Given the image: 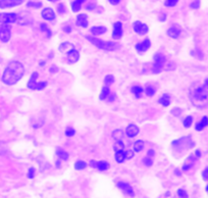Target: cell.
I'll return each mask as SVG.
<instances>
[{
    "label": "cell",
    "mask_w": 208,
    "mask_h": 198,
    "mask_svg": "<svg viewBox=\"0 0 208 198\" xmlns=\"http://www.w3.org/2000/svg\"><path fill=\"white\" fill-rule=\"evenodd\" d=\"M41 31H43V32L48 34V37H51V31L49 30V28L45 25V24H41Z\"/></svg>",
    "instance_id": "35"
},
{
    "label": "cell",
    "mask_w": 208,
    "mask_h": 198,
    "mask_svg": "<svg viewBox=\"0 0 208 198\" xmlns=\"http://www.w3.org/2000/svg\"><path fill=\"white\" fill-rule=\"evenodd\" d=\"M106 32V28L103 26H98V27H93L91 29V33H92L94 36H99Z\"/></svg>",
    "instance_id": "20"
},
{
    "label": "cell",
    "mask_w": 208,
    "mask_h": 198,
    "mask_svg": "<svg viewBox=\"0 0 208 198\" xmlns=\"http://www.w3.org/2000/svg\"><path fill=\"white\" fill-rule=\"evenodd\" d=\"M10 37H11V28H10V26L1 24V26H0V41L7 43Z\"/></svg>",
    "instance_id": "5"
},
{
    "label": "cell",
    "mask_w": 208,
    "mask_h": 198,
    "mask_svg": "<svg viewBox=\"0 0 208 198\" xmlns=\"http://www.w3.org/2000/svg\"><path fill=\"white\" fill-rule=\"evenodd\" d=\"M86 166H87V164L83 161H79L75 164V169H77V171H81V169H86Z\"/></svg>",
    "instance_id": "30"
},
{
    "label": "cell",
    "mask_w": 208,
    "mask_h": 198,
    "mask_svg": "<svg viewBox=\"0 0 208 198\" xmlns=\"http://www.w3.org/2000/svg\"><path fill=\"white\" fill-rule=\"evenodd\" d=\"M178 195L181 197V198H188V196H187V193L186 191H184L183 189H179L178 190Z\"/></svg>",
    "instance_id": "40"
},
{
    "label": "cell",
    "mask_w": 208,
    "mask_h": 198,
    "mask_svg": "<svg viewBox=\"0 0 208 198\" xmlns=\"http://www.w3.org/2000/svg\"><path fill=\"white\" fill-rule=\"evenodd\" d=\"M85 1V0H75L73 3H72V9L73 11L75 12H77L79 10L81 9V6H82V3Z\"/></svg>",
    "instance_id": "26"
},
{
    "label": "cell",
    "mask_w": 208,
    "mask_h": 198,
    "mask_svg": "<svg viewBox=\"0 0 208 198\" xmlns=\"http://www.w3.org/2000/svg\"><path fill=\"white\" fill-rule=\"evenodd\" d=\"M48 1H51V2H54V1H57V0H48Z\"/></svg>",
    "instance_id": "53"
},
{
    "label": "cell",
    "mask_w": 208,
    "mask_h": 198,
    "mask_svg": "<svg viewBox=\"0 0 208 198\" xmlns=\"http://www.w3.org/2000/svg\"><path fill=\"white\" fill-rule=\"evenodd\" d=\"M192 103L198 108H203L208 105V87L205 85H193L189 92Z\"/></svg>",
    "instance_id": "2"
},
{
    "label": "cell",
    "mask_w": 208,
    "mask_h": 198,
    "mask_svg": "<svg viewBox=\"0 0 208 198\" xmlns=\"http://www.w3.org/2000/svg\"><path fill=\"white\" fill-rule=\"evenodd\" d=\"M133 28H134V31L139 35H145L148 33V31H149L148 26L141 22H135L133 25Z\"/></svg>",
    "instance_id": "8"
},
{
    "label": "cell",
    "mask_w": 208,
    "mask_h": 198,
    "mask_svg": "<svg viewBox=\"0 0 208 198\" xmlns=\"http://www.w3.org/2000/svg\"><path fill=\"white\" fill-rule=\"evenodd\" d=\"M75 134H76V131L73 130V128H68V129L65 130V135L68 137H73Z\"/></svg>",
    "instance_id": "37"
},
{
    "label": "cell",
    "mask_w": 208,
    "mask_h": 198,
    "mask_svg": "<svg viewBox=\"0 0 208 198\" xmlns=\"http://www.w3.org/2000/svg\"><path fill=\"white\" fill-rule=\"evenodd\" d=\"M112 138L114 139L115 141H122L123 138V133L122 130H115L112 133Z\"/></svg>",
    "instance_id": "28"
},
{
    "label": "cell",
    "mask_w": 208,
    "mask_h": 198,
    "mask_svg": "<svg viewBox=\"0 0 208 198\" xmlns=\"http://www.w3.org/2000/svg\"><path fill=\"white\" fill-rule=\"evenodd\" d=\"M66 58H68V60L69 64H76V62L79 60L80 58V53L79 51L75 48H73V49H70L68 51V54H66Z\"/></svg>",
    "instance_id": "11"
},
{
    "label": "cell",
    "mask_w": 208,
    "mask_h": 198,
    "mask_svg": "<svg viewBox=\"0 0 208 198\" xmlns=\"http://www.w3.org/2000/svg\"><path fill=\"white\" fill-rule=\"evenodd\" d=\"M87 39L90 41L93 45L98 47L101 50L105 51H113L119 48V45L115 42H110V41H103L96 38V36H87Z\"/></svg>",
    "instance_id": "3"
},
{
    "label": "cell",
    "mask_w": 208,
    "mask_h": 198,
    "mask_svg": "<svg viewBox=\"0 0 208 198\" xmlns=\"http://www.w3.org/2000/svg\"><path fill=\"white\" fill-rule=\"evenodd\" d=\"M153 155H154V150L153 149H150V150L148 151V156L150 157V156H153Z\"/></svg>",
    "instance_id": "49"
},
{
    "label": "cell",
    "mask_w": 208,
    "mask_h": 198,
    "mask_svg": "<svg viewBox=\"0 0 208 198\" xmlns=\"http://www.w3.org/2000/svg\"><path fill=\"white\" fill-rule=\"evenodd\" d=\"M46 86H47V82H40V83H38L37 84L36 90L37 91H40V90H43Z\"/></svg>",
    "instance_id": "38"
},
{
    "label": "cell",
    "mask_w": 208,
    "mask_h": 198,
    "mask_svg": "<svg viewBox=\"0 0 208 198\" xmlns=\"http://www.w3.org/2000/svg\"><path fill=\"white\" fill-rule=\"evenodd\" d=\"M206 191H207V193H208V186L206 187Z\"/></svg>",
    "instance_id": "54"
},
{
    "label": "cell",
    "mask_w": 208,
    "mask_h": 198,
    "mask_svg": "<svg viewBox=\"0 0 208 198\" xmlns=\"http://www.w3.org/2000/svg\"><path fill=\"white\" fill-rule=\"evenodd\" d=\"M17 15L16 13H0V24H8L15 23L17 20Z\"/></svg>",
    "instance_id": "6"
},
{
    "label": "cell",
    "mask_w": 208,
    "mask_h": 198,
    "mask_svg": "<svg viewBox=\"0 0 208 198\" xmlns=\"http://www.w3.org/2000/svg\"><path fill=\"white\" fill-rule=\"evenodd\" d=\"M109 94H110V89H109V87L108 86H104L103 89H102L101 93H100V96H99L100 100H105L106 98H108Z\"/></svg>",
    "instance_id": "25"
},
{
    "label": "cell",
    "mask_w": 208,
    "mask_h": 198,
    "mask_svg": "<svg viewBox=\"0 0 208 198\" xmlns=\"http://www.w3.org/2000/svg\"><path fill=\"white\" fill-rule=\"evenodd\" d=\"M56 154H57L58 157L60 158V159H62V161H68L69 153L65 150H63V149L57 148V149H56Z\"/></svg>",
    "instance_id": "23"
},
{
    "label": "cell",
    "mask_w": 208,
    "mask_h": 198,
    "mask_svg": "<svg viewBox=\"0 0 208 198\" xmlns=\"http://www.w3.org/2000/svg\"><path fill=\"white\" fill-rule=\"evenodd\" d=\"M24 73V65L20 61H11L6 65L2 75V82L6 85H15L23 78Z\"/></svg>",
    "instance_id": "1"
},
{
    "label": "cell",
    "mask_w": 208,
    "mask_h": 198,
    "mask_svg": "<svg viewBox=\"0 0 208 198\" xmlns=\"http://www.w3.org/2000/svg\"><path fill=\"white\" fill-rule=\"evenodd\" d=\"M24 0H0V8H8L15 7L22 4Z\"/></svg>",
    "instance_id": "9"
},
{
    "label": "cell",
    "mask_w": 208,
    "mask_h": 198,
    "mask_svg": "<svg viewBox=\"0 0 208 198\" xmlns=\"http://www.w3.org/2000/svg\"><path fill=\"white\" fill-rule=\"evenodd\" d=\"M166 34L168 37L172 38V39H178L182 34V28L179 25H172L170 26V29L167 30Z\"/></svg>",
    "instance_id": "7"
},
{
    "label": "cell",
    "mask_w": 208,
    "mask_h": 198,
    "mask_svg": "<svg viewBox=\"0 0 208 198\" xmlns=\"http://www.w3.org/2000/svg\"><path fill=\"white\" fill-rule=\"evenodd\" d=\"M192 165H193V162H190V161L186 162V164L184 165V166H183V169H184V171H188L189 169H191Z\"/></svg>",
    "instance_id": "41"
},
{
    "label": "cell",
    "mask_w": 208,
    "mask_h": 198,
    "mask_svg": "<svg viewBox=\"0 0 208 198\" xmlns=\"http://www.w3.org/2000/svg\"><path fill=\"white\" fill-rule=\"evenodd\" d=\"M28 6H33V7H40L41 6V3H36V2H29L28 3Z\"/></svg>",
    "instance_id": "43"
},
{
    "label": "cell",
    "mask_w": 208,
    "mask_h": 198,
    "mask_svg": "<svg viewBox=\"0 0 208 198\" xmlns=\"http://www.w3.org/2000/svg\"><path fill=\"white\" fill-rule=\"evenodd\" d=\"M42 17L46 20H53L55 19V12L51 8H44L42 11Z\"/></svg>",
    "instance_id": "17"
},
{
    "label": "cell",
    "mask_w": 208,
    "mask_h": 198,
    "mask_svg": "<svg viewBox=\"0 0 208 198\" xmlns=\"http://www.w3.org/2000/svg\"><path fill=\"white\" fill-rule=\"evenodd\" d=\"M196 156H197V157H199V156H200V151H196Z\"/></svg>",
    "instance_id": "52"
},
{
    "label": "cell",
    "mask_w": 208,
    "mask_h": 198,
    "mask_svg": "<svg viewBox=\"0 0 208 198\" xmlns=\"http://www.w3.org/2000/svg\"><path fill=\"white\" fill-rule=\"evenodd\" d=\"M208 126V117H203L202 120H201L198 124L196 125V130L197 131H202L203 129Z\"/></svg>",
    "instance_id": "21"
},
{
    "label": "cell",
    "mask_w": 208,
    "mask_h": 198,
    "mask_svg": "<svg viewBox=\"0 0 208 198\" xmlns=\"http://www.w3.org/2000/svg\"><path fill=\"white\" fill-rule=\"evenodd\" d=\"M202 177L204 180H208V168H206L202 173Z\"/></svg>",
    "instance_id": "45"
},
{
    "label": "cell",
    "mask_w": 208,
    "mask_h": 198,
    "mask_svg": "<svg viewBox=\"0 0 208 198\" xmlns=\"http://www.w3.org/2000/svg\"><path fill=\"white\" fill-rule=\"evenodd\" d=\"M64 31H65V32H68V33H69V32H70V31H72V29H69V27H66L65 29H64Z\"/></svg>",
    "instance_id": "50"
},
{
    "label": "cell",
    "mask_w": 208,
    "mask_h": 198,
    "mask_svg": "<svg viewBox=\"0 0 208 198\" xmlns=\"http://www.w3.org/2000/svg\"><path fill=\"white\" fill-rule=\"evenodd\" d=\"M179 0H165V6L167 7H172L178 3Z\"/></svg>",
    "instance_id": "36"
},
{
    "label": "cell",
    "mask_w": 208,
    "mask_h": 198,
    "mask_svg": "<svg viewBox=\"0 0 208 198\" xmlns=\"http://www.w3.org/2000/svg\"><path fill=\"white\" fill-rule=\"evenodd\" d=\"M126 159V150L125 149H119V150H115V161L118 164H122Z\"/></svg>",
    "instance_id": "19"
},
{
    "label": "cell",
    "mask_w": 208,
    "mask_h": 198,
    "mask_svg": "<svg viewBox=\"0 0 208 198\" xmlns=\"http://www.w3.org/2000/svg\"><path fill=\"white\" fill-rule=\"evenodd\" d=\"M114 82V77L112 75H108L104 79V86H110Z\"/></svg>",
    "instance_id": "29"
},
{
    "label": "cell",
    "mask_w": 208,
    "mask_h": 198,
    "mask_svg": "<svg viewBox=\"0 0 208 198\" xmlns=\"http://www.w3.org/2000/svg\"><path fill=\"white\" fill-rule=\"evenodd\" d=\"M119 1H121V0H109V2H110L111 4H113V5H116V4H118V3H119Z\"/></svg>",
    "instance_id": "48"
},
{
    "label": "cell",
    "mask_w": 208,
    "mask_h": 198,
    "mask_svg": "<svg viewBox=\"0 0 208 198\" xmlns=\"http://www.w3.org/2000/svg\"><path fill=\"white\" fill-rule=\"evenodd\" d=\"M69 48H73V45L70 44V43H69V42H64V43H62V44L60 45V46H59V50H60V51H62V50H63V51H65V50H66V48H69Z\"/></svg>",
    "instance_id": "34"
},
{
    "label": "cell",
    "mask_w": 208,
    "mask_h": 198,
    "mask_svg": "<svg viewBox=\"0 0 208 198\" xmlns=\"http://www.w3.org/2000/svg\"><path fill=\"white\" fill-rule=\"evenodd\" d=\"M114 150H119V149H125V144L122 143V141H115L114 144Z\"/></svg>",
    "instance_id": "33"
},
{
    "label": "cell",
    "mask_w": 208,
    "mask_h": 198,
    "mask_svg": "<svg viewBox=\"0 0 208 198\" xmlns=\"http://www.w3.org/2000/svg\"><path fill=\"white\" fill-rule=\"evenodd\" d=\"M192 123H193L192 117H187L186 119H185V121H184V126L186 128H189V127L192 126Z\"/></svg>",
    "instance_id": "32"
},
{
    "label": "cell",
    "mask_w": 208,
    "mask_h": 198,
    "mask_svg": "<svg viewBox=\"0 0 208 198\" xmlns=\"http://www.w3.org/2000/svg\"><path fill=\"white\" fill-rule=\"evenodd\" d=\"M57 9H58V12H59V13H63V12L65 11L64 5H63V4H59V5H58V7H57Z\"/></svg>",
    "instance_id": "46"
},
{
    "label": "cell",
    "mask_w": 208,
    "mask_h": 198,
    "mask_svg": "<svg viewBox=\"0 0 208 198\" xmlns=\"http://www.w3.org/2000/svg\"><path fill=\"white\" fill-rule=\"evenodd\" d=\"M143 162H144V164H145L147 166H151V165H153V161L149 157V156H148V157H145V158H144V159H143Z\"/></svg>",
    "instance_id": "39"
},
{
    "label": "cell",
    "mask_w": 208,
    "mask_h": 198,
    "mask_svg": "<svg viewBox=\"0 0 208 198\" xmlns=\"http://www.w3.org/2000/svg\"><path fill=\"white\" fill-rule=\"evenodd\" d=\"M34 173H35V169L32 168V169H30V171H29V175H28V177L29 178H33L34 177Z\"/></svg>",
    "instance_id": "47"
},
{
    "label": "cell",
    "mask_w": 208,
    "mask_h": 198,
    "mask_svg": "<svg viewBox=\"0 0 208 198\" xmlns=\"http://www.w3.org/2000/svg\"><path fill=\"white\" fill-rule=\"evenodd\" d=\"M122 36V23L116 22L113 26V32H112V38L115 40L121 39Z\"/></svg>",
    "instance_id": "12"
},
{
    "label": "cell",
    "mask_w": 208,
    "mask_h": 198,
    "mask_svg": "<svg viewBox=\"0 0 208 198\" xmlns=\"http://www.w3.org/2000/svg\"><path fill=\"white\" fill-rule=\"evenodd\" d=\"M126 158H132L133 156H134V152L132 151V150H126Z\"/></svg>",
    "instance_id": "44"
},
{
    "label": "cell",
    "mask_w": 208,
    "mask_h": 198,
    "mask_svg": "<svg viewBox=\"0 0 208 198\" xmlns=\"http://www.w3.org/2000/svg\"><path fill=\"white\" fill-rule=\"evenodd\" d=\"M91 165H92L93 168H97L101 172L106 171V169H108V168H109V164H108V162L107 161H98V162L92 161H91Z\"/></svg>",
    "instance_id": "16"
},
{
    "label": "cell",
    "mask_w": 208,
    "mask_h": 198,
    "mask_svg": "<svg viewBox=\"0 0 208 198\" xmlns=\"http://www.w3.org/2000/svg\"><path fill=\"white\" fill-rule=\"evenodd\" d=\"M200 6V1L199 0H196V1H194L192 4H191V8H194V9H197Z\"/></svg>",
    "instance_id": "42"
},
{
    "label": "cell",
    "mask_w": 208,
    "mask_h": 198,
    "mask_svg": "<svg viewBox=\"0 0 208 198\" xmlns=\"http://www.w3.org/2000/svg\"><path fill=\"white\" fill-rule=\"evenodd\" d=\"M145 94L147 96H153L155 94V88L153 86H147L145 89Z\"/></svg>",
    "instance_id": "31"
},
{
    "label": "cell",
    "mask_w": 208,
    "mask_h": 198,
    "mask_svg": "<svg viewBox=\"0 0 208 198\" xmlns=\"http://www.w3.org/2000/svg\"><path fill=\"white\" fill-rule=\"evenodd\" d=\"M132 93L137 97V98H140L143 93V88L141 86H134L132 88Z\"/></svg>",
    "instance_id": "27"
},
{
    "label": "cell",
    "mask_w": 208,
    "mask_h": 198,
    "mask_svg": "<svg viewBox=\"0 0 208 198\" xmlns=\"http://www.w3.org/2000/svg\"><path fill=\"white\" fill-rule=\"evenodd\" d=\"M145 146V142L143 140H137L134 143V151L135 152H140Z\"/></svg>",
    "instance_id": "24"
},
{
    "label": "cell",
    "mask_w": 208,
    "mask_h": 198,
    "mask_svg": "<svg viewBox=\"0 0 208 198\" xmlns=\"http://www.w3.org/2000/svg\"><path fill=\"white\" fill-rule=\"evenodd\" d=\"M117 186H118L119 188H121L126 194H128V195L132 196V197L135 196L134 190H133V188L131 187V185H130V184L126 183V182H118V183H117Z\"/></svg>",
    "instance_id": "13"
},
{
    "label": "cell",
    "mask_w": 208,
    "mask_h": 198,
    "mask_svg": "<svg viewBox=\"0 0 208 198\" xmlns=\"http://www.w3.org/2000/svg\"><path fill=\"white\" fill-rule=\"evenodd\" d=\"M126 135H128V137L134 138V137H136L137 135L139 134V128H138V126H136V125L131 124V125H129L128 128H126Z\"/></svg>",
    "instance_id": "14"
},
{
    "label": "cell",
    "mask_w": 208,
    "mask_h": 198,
    "mask_svg": "<svg viewBox=\"0 0 208 198\" xmlns=\"http://www.w3.org/2000/svg\"><path fill=\"white\" fill-rule=\"evenodd\" d=\"M77 26L82 27V28H87L88 27V16L85 13H81L77 16Z\"/></svg>",
    "instance_id": "15"
},
{
    "label": "cell",
    "mask_w": 208,
    "mask_h": 198,
    "mask_svg": "<svg viewBox=\"0 0 208 198\" xmlns=\"http://www.w3.org/2000/svg\"><path fill=\"white\" fill-rule=\"evenodd\" d=\"M159 103L162 106L167 107L170 104V97L168 94H163L160 98H159Z\"/></svg>",
    "instance_id": "22"
},
{
    "label": "cell",
    "mask_w": 208,
    "mask_h": 198,
    "mask_svg": "<svg viewBox=\"0 0 208 198\" xmlns=\"http://www.w3.org/2000/svg\"><path fill=\"white\" fill-rule=\"evenodd\" d=\"M150 46H151V41L149 39H145V40H143L142 42L137 44L135 48L139 53H143V52H146L148 49H149Z\"/></svg>",
    "instance_id": "10"
},
{
    "label": "cell",
    "mask_w": 208,
    "mask_h": 198,
    "mask_svg": "<svg viewBox=\"0 0 208 198\" xmlns=\"http://www.w3.org/2000/svg\"><path fill=\"white\" fill-rule=\"evenodd\" d=\"M153 59H154V62H153L152 67H151V73H153V74H158V73H160L162 69H163L165 62H166V58H165L163 54L156 53L154 55Z\"/></svg>",
    "instance_id": "4"
},
{
    "label": "cell",
    "mask_w": 208,
    "mask_h": 198,
    "mask_svg": "<svg viewBox=\"0 0 208 198\" xmlns=\"http://www.w3.org/2000/svg\"><path fill=\"white\" fill-rule=\"evenodd\" d=\"M39 74L37 72H34L33 75L31 76V79L29 80V82H28V88L31 89V90H36V87H37V84L38 83L36 82V80L38 78Z\"/></svg>",
    "instance_id": "18"
},
{
    "label": "cell",
    "mask_w": 208,
    "mask_h": 198,
    "mask_svg": "<svg viewBox=\"0 0 208 198\" xmlns=\"http://www.w3.org/2000/svg\"><path fill=\"white\" fill-rule=\"evenodd\" d=\"M204 85H205V86H207V87H208V78H207V79L205 80V82H204Z\"/></svg>",
    "instance_id": "51"
}]
</instances>
